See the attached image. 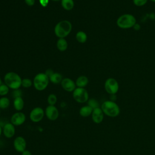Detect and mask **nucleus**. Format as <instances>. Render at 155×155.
<instances>
[{"instance_id":"obj_1","label":"nucleus","mask_w":155,"mask_h":155,"mask_svg":"<svg viewBox=\"0 0 155 155\" xmlns=\"http://www.w3.org/2000/svg\"><path fill=\"white\" fill-rule=\"evenodd\" d=\"M72 24L68 20H63L56 24L54 28L55 35L59 38H65L71 31Z\"/></svg>"},{"instance_id":"obj_2","label":"nucleus","mask_w":155,"mask_h":155,"mask_svg":"<svg viewBox=\"0 0 155 155\" xmlns=\"http://www.w3.org/2000/svg\"><path fill=\"white\" fill-rule=\"evenodd\" d=\"M4 84H6L9 88L13 90L19 89L22 84V79L21 76L15 72H8L4 78Z\"/></svg>"},{"instance_id":"obj_3","label":"nucleus","mask_w":155,"mask_h":155,"mask_svg":"<svg viewBox=\"0 0 155 155\" xmlns=\"http://www.w3.org/2000/svg\"><path fill=\"white\" fill-rule=\"evenodd\" d=\"M136 23V19L134 15L125 13L118 17L116 21L117 27L122 29H129L133 28Z\"/></svg>"},{"instance_id":"obj_4","label":"nucleus","mask_w":155,"mask_h":155,"mask_svg":"<svg viewBox=\"0 0 155 155\" xmlns=\"http://www.w3.org/2000/svg\"><path fill=\"white\" fill-rule=\"evenodd\" d=\"M101 108L103 113L109 117H114L120 113V108L118 105L111 100L104 101L102 104Z\"/></svg>"},{"instance_id":"obj_5","label":"nucleus","mask_w":155,"mask_h":155,"mask_svg":"<svg viewBox=\"0 0 155 155\" xmlns=\"http://www.w3.org/2000/svg\"><path fill=\"white\" fill-rule=\"evenodd\" d=\"M49 78L44 73L37 74L33 78V85L38 91H43L48 86Z\"/></svg>"},{"instance_id":"obj_6","label":"nucleus","mask_w":155,"mask_h":155,"mask_svg":"<svg viewBox=\"0 0 155 155\" xmlns=\"http://www.w3.org/2000/svg\"><path fill=\"white\" fill-rule=\"evenodd\" d=\"M74 100L80 104L87 102L89 99L88 93L85 88L76 87L72 94Z\"/></svg>"},{"instance_id":"obj_7","label":"nucleus","mask_w":155,"mask_h":155,"mask_svg":"<svg viewBox=\"0 0 155 155\" xmlns=\"http://www.w3.org/2000/svg\"><path fill=\"white\" fill-rule=\"evenodd\" d=\"M104 88L105 91L111 94H115L119 90V84L118 82L113 78H108L104 83Z\"/></svg>"},{"instance_id":"obj_8","label":"nucleus","mask_w":155,"mask_h":155,"mask_svg":"<svg viewBox=\"0 0 155 155\" xmlns=\"http://www.w3.org/2000/svg\"><path fill=\"white\" fill-rule=\"evenodd\" d=\"M45 116V111L39 107H36L33 108L29 114L30 120L34 123H38L42 120Z\"/></svg>"},{"instance_id":"obj_9","label":"nucleus","mask_w":155,"mask_h":155,"mask_svg":"<svg viewBox=\"0 0 155 155\" xmlns=\"http://www.w3.org/2000/svg\"><path fill=\"white\" fill-rule=\"evenodd\" d=\"M45 116L47 118L51 121L56 120L59 116V110L55 105H48L45 109Z\"/></svg>"},{"instance_id":"obj_10","label":"nucleus","mask_w":155,"mask_h":155,"mask_svg":"<svg viewBox=\"0 0 155 155\" xmlns=\"http://www.w3.org/2000/svg\"><path fill=\"white\" fill-rule=\"evenodd\" d=\"M13 147L18 153H22L26 150L27 142L24 137L21 136L16 137L13 140Z\"/></svg>"},{"instance_id":"obj_11","label":"nucleus","mask_w":155,"mask_h":155,"mask_svg":"<svg viewBox=\"0 0 155 155\" xmlns=\"http://www.w3.org/2000/svg\"><path fill=\"white\" fill-rule=\"evenodd\" d=\"M26 120V116L22 111H16L13 113L10 118V122L16 126L22 125Z\"/></svg>"},{"instance_id":"obj_12","label":"nucleus","mask_w":155,"mask_h":155,"mask_svg":"<svg viewBox=\"0 0 155 155\" xmlns=\"http://www.w3.org/2000/svg\"><path fill=\"white\" fill-rule=\"evenodd\" d=\"M15 126L11 122H7L2 126V134L8 139H10L15 134Z\"/></svg>"},{"instance_id":"obj_13","label":"nucleus","mask_w":155,"mask_h":155,"mask_svg":"<svg viewBox=\"0 0 155 155\" xmlns=\"http://www.w3.org/2000/svg\"><path fill=\"white\" fill-rule=\"evenodd\" d=\"M61 85L62 88L67 92H73L76 88L75 82L68 78H63L61 82Z\"/></svg>"},{"instance_id":"obj_14","label":"nucleus","mask_w":155,"mask_h":155,"mask_svg":"<svg viewBox=\"0 0 155 155\" xmlns=\"http://www.w3.org/2000/svg\"><path fill=\"white\" fill-rule=\"evenodd\" d=\"M104 114L101 108L98 107L93 110L91 113V119L94 123L95 124H100L103 121L104 119Z\"/></svg>"},{"instance_id":"obj_15","label":"nucleus","mask_w":155,"mask_h":155,"mask_svg":"<svg viewBox=\"0 0 155 155\" xmlns=\"http://www.w3.org/2000/svg\"><path fill=\"white\" fill-rule=\"evenodd\" d=\"M13 107L17 111H21L22 110L24 107V101L22 97H17L14 98L13 102Z\"/></svg>"},{"instance_id":"obj_16","label":"nucleus","mask_w":155,"mask_h":155,"mask_svg":"<svg viewBox=\"0 0 155 155\" xmlns=\"http://www.w3.org/2000/svg\"><path fill=\"white\" fill-rule=\"evenodd\" d=\"M75 84L77 87L84 88L88 84V79L85 76H80L76 79Z\"/></svg>"},{"instance_id":"obj_17","label":"nucleus","mask_w":155,"mask_h":155,"mask_svg":"<svg viewBox=\"0 0 155 155\" xmlns=\"http://www.w3.org/2000/svg\"><path fill=\"white\" fill-rule=\"evenodd\" d=\"M92 111H93V108H91L88 105H86L82 106L79 109V113L81 116L83 117H87L90 115H91Z\"/></svg>"},{"instance_id":"obj_18","label":"nucleus","mask_w":155,"mask_h":155,"mask_svg":"<svg viewBox=\"0 0 155 155\" xmlns=\"http://www.w3.org/2000/svg\"><path fill=\"white\" fill-rule=\"evenodd\" d=\"M56 47L61 51H65L68 48V43L65 38H59L56 42Z\"/></svg>"},{"instance_id":"obj_19","label":"nucleus","mask_w":155,"mask_h":155,"mask_svg":"<svg viewBox=\"0 0 155 155\" xmlns=\"http://www.w3.org/2000/svg\"><path fill=\"white\" fill-rule=\"evenodd\" d=\"M61 1L62 8L65 10H71L74 6L73 0H61Z\"/></svg>"},{"instance_id":"obj_20","label":"nucleus","mask_w":155,"mask_h":155,"mask_svg":"<svg viewBox=\"0 0 155 155\" xmlns=\"http://www.w3.org/2000/svg\"><path fill=\"white\" fill-rule=\"evenodd\" d=\"M62 75L57 72H54V73L49 78V81L54 84H58L61 82L62 80Z\"/></svg>"},{"instance_id":"obj_21","label":"nucleus","mask_w":155,"mask_h":155,"mask_svg":"<svg viewBox=\"0 0 155 155\" xmlns=\"http://www.w3.org/2000/svg\"><path fill=\"white\" fill-rule=\"evenodd\" d=\"M76 39L79 43H85L87 40V35L83 31H79L76 34Z\"/></svg>"},{"instance_id":"obj_22","label":"nucleus","mask_w":155,"mask_h":155,"mask_svg":"<svg viewBox=\"0 0 155 155\" xmlns=\"http://www.w3.org/2000/svg\"><path fill=\"white\" fill-rule=\"evenodd\" d=\"M10 104V99L6 96H2L0 97V109L5 110L7 108Z\"/></svg>"},{"instance_id":"obj_23","label":"nucleus","mask_w":155,"mask_h":155,"mask_svg":"<svg viewBox=\"0 0 155 155\" xmlns=\"http://www.w3.org/2000/svg\"><path fill=\"white\" fill-rule=\"evenodd\" d=\"M87 105L88 106H90L91 108L93 109H95L96 108H98L99 107V102L94 99V98H91V99H89L87 101Z\"/></svg>"},{"instance_id":"obj_24","label":"nucleus","mask_w":155,"mask_h":155,"mask_svg":"<svg viewBox=\"0 0 155 155\" xmlns=\"http://www.w3.org/2000/svg\"><path fill=\"white\" fill-rule=\"evenodd\" d=\"M9 89L10 88L6 84H2L0 85V96H5L8 93Z\"/></svg>"},{"instance_id":"obj_25","label":"nucleus","mask_w":155,"mask_h":155,"mask_svg":"<svg viewBox=\"0 0 155 155\" xmlns=\"http://www.w3.org/2000/svg\"><path fill=\"white\" fill-rule=\"evenodd\" d=\"M47 102L50 105H54L57 102V97L54 94H50L47 97Z\"/></svg>"},{"instance_id":"obj_26","label":"nucleus","mask_w":155,"mask_h":155,"mask_svg":"<svg viewBox=\"0 0 155 155\" xmlns=\"http://www.w3.org/2000/svg\"><path fill=\"white\" fill-rule=\"evenodd\" d=\"M33 85V81L29 78H24L22 79L21 86L24 88H30Z\"/></svg>"},{"instance_id":"obj_27","label":"nucleus","mask_w":155,"mask_h":155,"mask_svg":"<svg viewBox=\"0 0 155 155\" xmlns=\"http://www.w3.org/2000/svg\"><path fill=\"white\" fill-rule=\"evenodd\" d=\"M148 0H133V2L134 5L137 7H142L145 5Z\"/></svg>"},{"instance_id":"obj_28","label":"nucleus","mask_w":155,"mask_h":155,"mask_svg":"<svg viewBox=\"0 0 155 155\" xmlns=\"http://www.w3.org/2000/svg\"><path fill=\"white\" fill-rule=\"evenodd\" d=\"M12 95L14 98H16L17 97H22V91L19 89H16V90H13Z\"/></svg>"},{"instance_id":"obj_29","label":"nucleus","mask_w":155,"mask_h":155,"mask_svg":"<svg viewBox=\"0 0 155 155\" xmlns=\"http://www.w3.org/2000/svg\"><path fill=\"white\" fill-rule=\"evenodd\" d=\"M25 3L28 6H33L35 3V0H24Z\"/></svg>"},{"instance_id":"obj_30","label":"nucleus","mask_w":155,"mask_h":155,"mask_svg":"<svg viewBox=\"0 0 155 155\" xmlns=\"http://www.w3.org/2000/svg\"><path fill=\"white\" fill-rule=\"evenodd\" d=\"M48 2H49V0H39V3H40V4H41L42 7H46V6L48 5Z\"/></svg>"},{"instance_id":"obj_31","label":"nucleus","mask_w":155,"mask_h":155,"mask_svg":"<svg viewBox=\"0 0 155 155\" xmlns=\"http://www.w3.org/2000/svg\"><path fill=\"white\" fill-rule=\"evenodd\" d=\"M48 77V78L54 73V71L51 70V69H47L46 71H45V72L44 73Z\"/></svg>"},{"instance_id":"obj_32","label":"nucleus","mask_w":155,"mask_h":155,"mask_svg":"<svg viewBox=\"0 0 155 155\" xmlns=\"http://www.w3.org/2000/svg\"><path fill=\"white\" fill-rule=\"evenodd\" d=\"M140 28H141L140 25L139 24L137 23V22L134 24V25L133 27V28L134 30H136V31H139V30L140 29Z\"/></svg>"},{"instance_id":"obj_33","label":"nucleus","mask_w":155,"mask_h":155,"mask_svg":"<svg viewBox=\"0 0 155 155\" xmlns=\"http://www.w3.org/2000/svg\"><path fill=\"white\" fill-rule=\"evenodd\" d=\"M21 155H32V154L30 151L26 149L25 150H24L23 152L21 153Z\"/></svg>"},{"instance_id":"obj_34","label":"nucleus","mask_w":155,"mask_h":155,"mask_svg":"<svg viewBox=\"0 0 155 155\" xmlns=\"http://www.w3.org/2000/svg\"><path fill=\"white\" fill-rule=\"evenodd\" d=\"M2 127L0 125V137L2 135Z\"/></svg>"},{"instance_id":"obj_35","label":"nucleus","mask_w":155,"mask_h":155,"mask_svg":"<svg viewBox=\"0 0 155 155\" xmlns=\"http://www.w3.org/2000/svg\"><path fill=\"white\" fill-rule=\"evenodd\" d=\"M2 84V79H1V78H0V85H1Z\"/></svg>"},{"instance_id":"obj_36","label":"nucleus","mask_w":155,"mask_h":155,"mask_svg":"<svg viewBox=\"0 0 155 155\" xmlns=\"http://www.w3.org/2000/svg\"><path fill=\"white\" fill-rule=\"evenodd\" d=\"M53 1H61V0H51Z\"/></svg>"},{"instance_id":"obj_37","label":"nucleus","mask_w":155,"mask_h":155,"mask_svg":"<svg viewBox=\"0 0 155 155\" xmlns=\"http://www.w3.org/2000/svg\"><path fill=\"white\" fill-rule=\"evenodd\" d=\"M151 1H152V2H155V0H150Z\"/></svg>"},{"instance_id":"obj_38","label":"nucleus","mask_w":155,"mask_h":155,"mask_svg":"<svg viewBox=\"0 0 155 155\" xmlns=\"http://www.w3.org/2000/svg\"><path fill=\"white\" fill-rule=\"evenodd\" d=\"M0 114H1V109H0Z\"/></svg>"}]
</instances>
